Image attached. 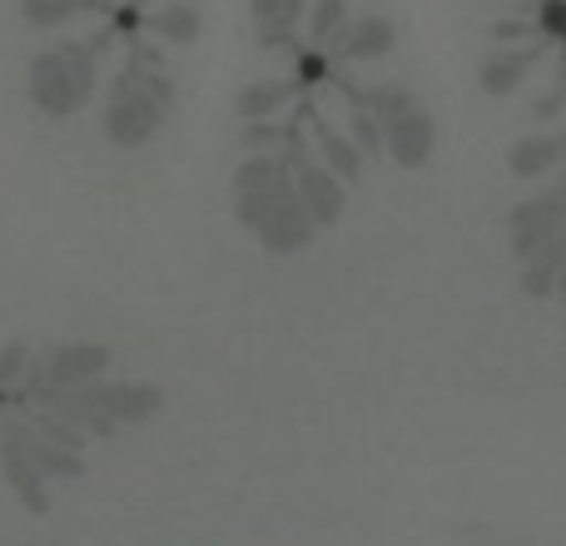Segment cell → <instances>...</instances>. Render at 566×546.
Returning a JSON list of instances; mask_svg holds the SVG:
<instances>
[{
  "mask_svg": "<svg viewBox=\"0 0 566 546\" xmlns=\"http://www.w3.org/2000/svg\"><path fill=\"white\" fill-rule=\"evenodd\" d=\"M279 155H283V165H289L293 195H298V204L308 209V219L318 229H333L343 219V209H348V185H343V179L318 159V149H313L303 119H293L289 145H283Z\"/></svg>",
  "mask_w": 566,
  "mask_h": 546,
  "instance_id": "3",
  "label": "cell"
},
{
  "mask_svg": "<svg viewBox=\"0 0 566 546\" xmlns=\"http://www.w3.org/2000/svg\"><path fill=\"white\" fill-rule=\"evenodd\" d=\"M145 25L155 30L159 40H169V45H195L199 30H205V20H199V10L189 6V0H169V6L149 10Z\"/></svg>",
  "mask_w": 566,
  "mask_h": 546,
  "instance_id": "18",
  "label": "cell"
},
{
  "mask_svg": "<svg viewBox=\"0 0 566 546\" xmlns=\"http://www.w3.org/2000/svg\"><path fill=\"white\" fill-rule=\"evenodd\" d=\"M557 303L566 308V264H562V273H557Z\"/></svg>",
  "mask_w": 566,
  "mask_h": 546,
  "instance_id": "29",
  "label": "cell"
},
{
  "mask_svg": "<svg viewBox=\"0 0 566 546\" xmlns=\"http://www.w3.org/2000/svg\"><path fill=\"white\" fill-rule=\"evenodd\" d=\"M75 392L95 412H105L109 422H149L165 408V392H159L155 382H85V388H75Z\"/></svg>",
  "mask_w": 566,
  "mask_h": 546,
  "instance_id": "6",
  "label": "cell"
},
{
  "mask_svg": "<svg viewBox=\"0 0 566 546\" xmlns=\"http://www.w3.org/2000/svg\"><path fill=\"white\" fill-rule=\"evenodd\" d=\"M175 109V80L165 75V65H145V60H129L119 70L115 90H109L105 105V135L119 149H139L159 135L165 115Z\"/></svg>",
  "mask_w": 566,
  "mask_h": 546,
  "instance_id": "1",
  "label": "cell"
},
{
  "mask_svg": "<svg viewBox=\"0 0 566 546\" xmlns=\"http://www.w3.org/2000/svg\"><path fill=\"white\" fill-rule=\"evenodd\" d=\"M363 105L373 109V119H378V125H388V119L408 115L418 99H412V90H402V85H373V90H363Z\"/></svg>",
  "mask_w": 566,
  "mask_h": 546,
  "instance_id": "20",
  "label": "cell"
},
{
  "mask_svg": "<svg viewBox=\"0 0 566 546\" xmlns=\"http://www.w3.org/2000/svg\"><path fill=\"white\" fill-rule=\"evenodd\" d=\"M566 264V229L552 239L547 249H537L532 259H522V293L527 298H557V273Z\"/></svg>",
  "mask_w": 566,
  "mask_h": 546,
  "instance_id": "16",
  "label": "cell"
},
{
  "mask_svg": "<svg viewBox=\"0 0 566 546\" xmlns=\"http://www.w3.org/2000/svg\"><path fill=\"white\" fill-rule=\"evenodd\" d=\"M392 45H398V25L388 15H358L343 25V35L333 40L328 55L348 60V65H368V60L392 55Z\"/></svg>",
  "mask_w": 566,
  "mask_h": 546,
  "instance_id": "11",
  "label": "cell"
},
{
  "mask_svg": "<svg viewBox=\"0 0 566 546\" xmlns=\"http://www.w3.org/2000/svg\"><path fill=\"white\" fill-rule=\"evenodd\" d=\"M30 348L25 343H6V348H0V388H15V382H25V372H30Z\"/></svg>",
  "mask_w": 566,
  "mask_h": 546,
  "instance_id": "26",
  "label": "cell"
},
{
  "mask_svg": "<svg viewBox=\"0 0 566 546\" xmlns=\"http://www.w3.org/2000/svg\"><path fill=\"white\" fill-rule=\"evenodd\" d=\"M20 448H25V458L35 462V472L40 477H80L85 472V462H80V452H70V448H55L50 438H40L35 428H25L20 422Z\"/></svg>",
  "mask_w": 566,
  "mask_h": 546,
  "instance_id": "17",
  "label": "cell"
},
{
  "mask_svg": "<svg viewBox=\"0 0 566 546\" xmlns=\"http://www.w3.org/2000/svg\"><path fill=\"white\" fill-rule=\"evenodd\" d=\"M264 50H298V20L308 15V0H249Z\"/></svg>",
  "mask_w": 566,
  "mask_h": 546,
  "instance_id": "14",
  "label": "cell"
},
{
  "mask_svg": "<svg viewBox=\"0 0 566 546\" xmlns=\"http://www.w3.org/2000/svg\"><path fill=\"white\" fill-rule=\"evenodd\" d=\"M527 6H537V0H527Z\"/></svg>",
  "mask_w": 566,
  "mask_h": 546,
  "instance_id": "31",
  "label": "cell"
},
{
  "mask_svg": "<svg viewBox=\"0 0 566 546\" xmlns=\"http://www.w3.org/2000/svg\"><path fill=\"white\" fill-rule=\"evenodd\" d=\"M85 6H95V0H85Z\"/></svg>",
  "mask_w": 566,
  "mask_h": 546,
  "instance_id": "30",
  "label": "cell"
},
{
  "mask_svg": "<svg viewBox=\"0 0 566 546\" xmlns=\"http://www.w3.org/2000/svg\"><path fill=\"white\" fill-rule=\"evenodd\" d=\"M289 129L293 125H279V119H249L239 145H244V155H279L289 145Z\"/></svg>",
  "mask_w": 566,
  "mask_h": 546,
  "instance_id": "21",
  "label": "cell"
},
{
  "mask_svg": "<svg viewBox=\"0 0 566 546\" xmlns=\"http://www.w3.org/2000/svg\"><path fill=\"white\" fill-rule=\"evenodd\" d=\"M303 125H308V139H313V149H318L323 165H328L343 185H358V179H363V159H368V155H363V149L348 139V129H333L313 105H303Z\"/></svg>",
  "mask_w": 566,
  "mask_h": 546,
  "instance_id": "10",
  "label": "cell"
},
{
  "mask_svg": "<svg viewBox=\"0 0 566 546\" xmlns=\"http://www.w3.org/2000/svg\"><path fill=\"white\" fill-rule=\"evenodd\" d=\"M507 169L512 179H547L566 169V135H547V129H532L517 145L507 149Z\"/></svg>",
  "mask_w": 566,
  "mask_h": 546,
  "instance_id": "13",
  "label": "cell"
},
{
  "mask_svg": "<svg viewBox=\"0 0 566 546\" xmlns=\"http://www.w3.org/2000/svg\"><path fill=\"white\" fill-rule=\"evenodd\" d=\"M80 6H85V0H20V15H25V25L50 30V25H65Z\"/></svg>",
  "mask_w": 566,
  "mask_h": 546,
  "instance_id": "22",
  "label": "cell"
},
{
  "mask_svg": "<svg viewBox=\"0 0 566 546\" xmlns=\"http://www.w3.org/2000/svg\"><path fill=\"white\" fill-rule=\"evenodd\" d=\"M333 75V60H328V50H293V85L298 90H313L318 80H328Z\"/></svg>",
  "mask_w": 566,
  "mask_h": 546,
  "instance_id": "24",
  "label": "cell"
},
{
  "mask_svg": "<svg viewBox=\"0 0 566 546\" xmlns=\"http://www.w3.org/2000/svg\"><path fill=\"white\" fill-rule=\"evenodd\" d=\"M50 388H85V382H99L109 368V353L99 343H60L40 358Z\"/></svg>",
  "mask_w": 566,
  "mask_h": 546,
  "instance_id": "8",
  "label": "cell"
},
{
  "mask_svg": "<svg viewBox=\"0 0 566 546\" xmlns=\"http://www.w3.org/2000/svg\"><path fill=\"white\" fill-rule=\"evenodd\" d=\"M488 40L492 45H527V40H542V25L537 15H502L488 25Z\"/></svg>",
  "mask_w": 566,
  "mask_h": 546,
  "instance_id": "23",
  "label": "cell"
},
{
  "mask_svg": "<svg viewBox=\"0 0 566 546\" xmlns=\"http://www.w3.org/2000/svg\"><path fill=\"white\" fill-rule=\"evenodd\" d=\"M0 468H6V482L15 487L20 507L35 512V517H45V512H50L45 477H40L35 462H30L25 448H20V422H6V428H0Z\"/></svg>",
  "mask_w": 566,
  "mask_h": 546,
  "instance_id": "9",
  "label": "cell"
},
{
  "mask_svg": "<svg viewBox=\"0 0 566 546\" xmlns=\"http://www.w3.org/2000/svg\"><path fill=\"white\" fill-rule=\"evenodd\" d=\"M30 99L40 115L65 119L95 95V45H55L30 60Z\"/></svg>",
  "mask_w": 566,
  "mask_h": 546,
  "instance_id": "2",
  "label": "cell"
},
{
  "mask_svg": "<svg viewBox=\"0 0 566 546\" xmlns=\"http://www.w3.org/2000/svg\"><path fill=\"white\" fill-rule=\"evenodd\" d=\"M35 432H40V438H50L55 448H70V452L85 448V432L70 428V422H60L55 412H35Z\"/></svg>",
  "mask_w": 566,
  "mask_h": 546,
  "instance_id": "25",
  "label": "cell"
},
{
  "mask_svg": "<svg viewBox=\"0 0 566 546\" xmlns=\"http://www.w3.org/2000/svg\"><path fill=\"white\" fill-rule=\"evenodd\" d=\"M348 25V0H313L308 6V45L328 50Z\"/></svg>",
  "mask_w": 566,
  "mask_h": 546,
  "instance_id": "19",
  "label": "cell"
},
{
  "mask_svg": "<svg viewBox=\"0 0 566 546\" xmlns=\"http://www.w3.org/2000/svg\"><path fill=\"white\" fill-rule=\"evenodd\" d=\"M562 229H566V179L552 185V189H542V195L522 199V204H512V219H507L512 254L532 259L537 249H547Z\"/></svg>",
  "mask_w": 566,
  "mask_h": 546,
  "instance_id": "4",
  "label": "cell"
},
{
  "mask_svg": "<svg viewBox=\"0 0 566 546\" xmlns=\"http://www.w3.org/2000/svg\"><path fill=\"white\" fill-rule=\"evenodd\" d=\"M298 99V85L293 80H254V85H244L239 90V99H234V115L244 119H274L283 115V109Z\"/></svg>",
  "mask_w": 566,
  "mask_h": 546,
  "instance_id": "15",
  "label": "cell"
},
{
  "mask_svg": "<svg viewBox=\"0 0 566 546\" xmlns=\"http://www.w3.org/2000/svg\"><path fill=\"white\" fill-rule=\"evenodd\" d=\"M537 60H542L537 40H527V45H497V50H488V60H482L478 85L502 99V95H512V90H522V80L532 75Z\"/></svg>",
  "mask_w": 566,
  "mask_h": 546,
  "instance_id": "12",
  "label": "cell"
},
{
  "mask_svg": "<svg viewBox=\"0 0 566 546\" xmlns=\"http://www.w3.org/2000/svg\"><path fill=\"white\" fill-rule=\"evenodd\" d=\"M537 25L542 35L566 40V0H537Z\"/></svg>",
  "mask_w": 566,
  "mask_h": 546,
  "instance_id": "27",
  "label": "cell"
},
{
  "mask_svg": "<svg viewBox=\"0 0 566 546\" xmlns=\"http://www.w3.org/2000/svg\"><path fill=\"white\" fill-rule=\"evenodd\" d=\"M432 149H438V125H432V115L422 105H412L408 115L382 125V155H388L392 165L422 169L432 159Z\"/></svg>",
  "mask_w": 566,
  "mask_h": 546,
  "instance_id": "7",
  "label": "cell"
},
{
  "mask_svg": "<svg viewBox=\"0 0 566 546\" xmlns=\"http://www.w3.org/2000/svg\"><path fill=\"white\" fill-rule=\"evenodd\" d=\"M562 109H566V75H562L557 85H552L542 99H532V119H537V125H542V119H557Z\"/></svg>",
  "mask_w": 566,
  "mask_h": 546,
  "instance_id": "28",
  "label": "cell"
},
{
  "mask_svg": "<svg viewBox=\"0 0 566 546\" xmlns=\"http://www.w3.org/2000/svg\"><path fill=\"white\" fill-rule=\"evenodd\" d=\"M254 234L269 254H303V249L313 244V234H318V224L308 219V209L298 204V195H293V185H289V189H279L264 214L254 219Z\"/></svg>",
  "mask_w": 566,
  "mask_h": 546,
  "instance_id": "5",
  "label": "cell"
}]
</instances>
